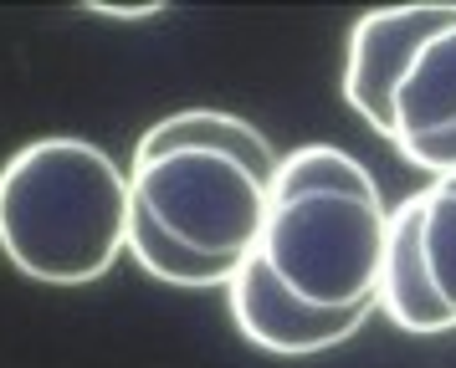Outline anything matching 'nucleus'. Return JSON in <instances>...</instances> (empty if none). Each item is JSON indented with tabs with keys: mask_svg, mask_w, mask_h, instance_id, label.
Listing matches in <instances>:
<instances>
[{
	"mask_svg": "<svg viewBox=\"0 0 456 368\" xmlns=\"http://www.w3.org/2000/svg\"><path fill=\"white\" fill-rule=\"evenodd\" d=\"M128 245V174L87 139H37L0 164V256L26 282H103Z\"/></svg>",
	"mask_w": 456,
	"mask_h": 368,
	"instance_id": "nucleus-1",
	"label": "nucleus"
},
{
	"mask_svg": "<svg viewBox=\"0 0 456 368\" xmlns=\"http://www.w3.org/2000/svg\"><path fill=\"white\" fill-rule=\"evenodd\" d=\"M385 236H390L385 200L313 189V195L272 200L256 256L297 302L323 312H344V307L379 312Z\"/></svg>",
	"mask_w": 456,
	"mask_h": 368,
	"instance_id": "nucleus-2",
	"label": "nucleus"
},
{
	"mask_svg": "<svg viewBox=\"0 0 456 368\" xmlns=\"http://www.w3.org/2000/svg\"><path fill=\"white\" fill-rule=\"evenodd\" d=\"M128 204L144 210L165 236L206 256L241 266L262 245L272 210V184L241 159L216 148H175L159 159L128 164Z\"/></svg>",
	"mask_w": 456,
	"mask_h": 368,
	"instance_id": "nucleus-3",
	"label": "nucleus"
},
{
	"mask_svg": "<svg viewBox=\"0 0 456 368\" xmlns=\"http://www.w3.org/2000/svg\"><path fill=\"white\" fill-rule=\"evenodd\" d=\"M456 26V5H385L354 20L344 46V102L370 123L379 139H390V102L405 67L431 36Z\"/></svg>",
	"mask_w": 456,
	"mask_h": 368,
	"instance_id": "nucleus-4",
	"label": "nucleus"
},
{
	"mask_svg": "<svg viewBox=\"0 0 456 368\" xmlns=\"http://www.w3.org/2000/svg\"><path fill=\"white\" fill-rule=\"evenodd\" d=\"M226 302H231V323L262 353L277 358H313L329 353L344 338H354L359 327L374 317V307H344V312H323V307L297 302L288 286L267 271V261L251 251L247 261L236 266V276L226 282Z\"/></svg>",
	"mask_w": 456,
	"mask_h": 368,
	"instance_id": "nucleus-5",
	"label": "nucleus"
},
{
	"mask_svg": "<svg viewBox=\"0 0 456 368\" xmlns=\"http://www.w3.org/2000/svg\"><path fill=\"white\" fill-rule=\"evenodd\" d=\"M456 128V26H446L441 36H431L415 61L405 67V77L395 87L390 102V143L411 148V143L441 139Z\"/></svg>",
	"mask_w": 456,
	"mask_h": 368,
	"instance_id": "nucleus-6",
	"label": "nucleus"
},
{
	"mask_svg": "<svg viewBox=\"0 0 456 368\" xmlns=\"http://www.w3.org/2000/svg\"><path fill=\"white\" fill-rule=\"evenodd\" d=\"M379 312L405 332H446L452 312L436 302L426 261H420V204L400 200L390 210V236H385V271H379Z\"/></svg>",
	"mask_w": 456,
	"mask_h": 368,
	"instance_id": "nucleus-7",
	"label": "nucleus"
},
{
	"mask_svg": "<svg viewBox=\"0 0 456 368\" xmlns=\"http://www.w3.org/2000/svg\"><path fill=\"white\" fill-rule=\"evenodd\" d=\"M175 148L231 154V159H241L256 180H267V184L277 174V159H282L267 143V133L251 128V118H236V113H221V108H185V113L159 118L144 139L134 143V159H159V154H175Z\"/></svg>",
	"mask_w": 456,
	"mask_h": 368,
	"instance_id": "nucleus-8",
	"label": "nucleus"
},
{
	"mask_svg": "<svg viewBox=\"0 0 456 368\" xmlns=\"http://www.w3.org/2000/svg\"><path fill=\"white\" fill-rule=\"evenodd\" d=\"M313 189H338V195L385 200L370 169L354 159L349 148H333V143H303V148H292V154L277 159V174H272V200L313 195Z\"/></svg>",
	"mask_w": 456,
	"mask_h": 368,
	"instance_id": "nucleus-9",
	"label": "nucleus"
},
{
	"mask_svg": "<svg viewBox=\"0 0 456 368\" xmlns=\"http://www.w3.org/2000/svg\"><path fill=\"white\" fill-rule=\"evenodd\" d=\"M124 251L144 266L154 282H169V286H226L231 276H236V266L206 261V256L185 251L175 236H165V230L149 220L144 210H134V204H128V245Z\"/></svg>",
	"mask_w": 456,
	"mask_h": 368,
	"instance_id": "nucleus-10",
	"label": "nucleus"
},
{
	"mask_svg": "<svg viewBox=\"0 0 456 368\" xmlns=\"http://www.w3.org/2000/svg\"><path fill=\"white\" fill-rule=\"evenodd\" d=\"M415 204H420V261L436 302L456 323V184L431 180L426 189H415Z\"/></svg>",
	"mask_w": 456,
	"mask_h": 368,
	"instance_id": "nucleus-11",
	"label": "nucleus"
},
{
	"mask_svg": "<svg viewBox=\"0 0 456 368\" xmlns=\"http://www.w3.org/2000/svg\"><path fill=\"white\" fill-rule=\"evenodd\" d=\"M93 16H118V20H144V16H159V5H93Z\"/></svg>",
	"mask_w": 456,
	"mask_h": 368,
	"instance_id": "nucleus-12",
	"label": "nucleus"
},
{
	"mask_svg": "<svg viewBox=\"0 0 456 368\" xmlns=\"http://www.w3.org/2000/svg\"><path fill=\"white\" fill-rule=\"evenodd\" d=\"M446 180H452V184H456V174H446Z\"/></svg>",
	"mask_w": 456,
	"mask_h": 368,
	"instance_id": "nucleus-13",
	"label": "nucleus"
}]
</instances>
